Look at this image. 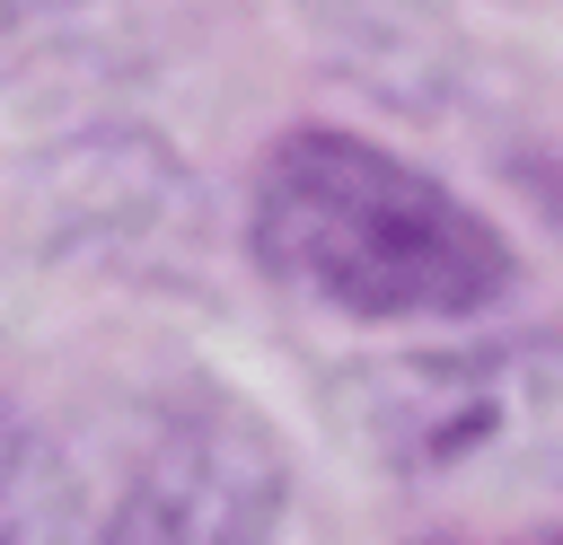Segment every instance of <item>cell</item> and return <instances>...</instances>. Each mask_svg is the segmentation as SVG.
Wrapping results in <instances>:
<instances>
[{
  "mask_svg": "<svg viewBox=\"0 0 563 545\" xmlns=\"http://www.w3.org/2000/svg\"><path fill=\"white\" fill-rule=\"evenodd\" d=\"M343 422L378 466L449 492H563V334L369 360Z\"/></svg>",
  "mask_w": 563,
  "mask_h": 545,
  "instance_id": "cell-3",
  "label": "cell"
},
{
  "mask_svg": "<svg viewBox=\"0 0 563 545\" xmlns=\"http://www.w3.org/2000/svg\"><path fill=\"white\" fill-rule=\"evenodd\" d=\"M282 457L229 396L0 404V545H273Z\"/></svg>",
  "mask_w": 563,
  "mask_h": 545,
  "instance_id": "cell-1",
  "label": "cell"
},
{
  "mask_svg": "<svg viewBox=\"0 0 563 545\" xmlns=\"http://www.w3.org/2000/svg\"><path fill=\"white\" fill-rule=\"evenodd\" d=\"M255 246L343 316H457L510 281V255L449 185L352 132H290L264 158Z\"/></svg>",
  "mask_w": 563,
  "mask_h": 545,
  "instance_id": "cell-2",
  "label": "cell"
}]
</instances>
